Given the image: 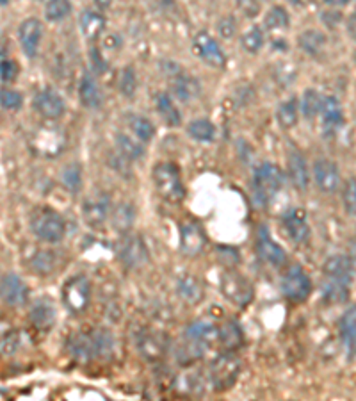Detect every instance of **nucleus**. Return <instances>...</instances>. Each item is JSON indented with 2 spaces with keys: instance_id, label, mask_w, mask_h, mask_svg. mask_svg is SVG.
Wrapping results in <instances>:
<instances>
[{
  "instance_id": "nucleus-55",
  "label": "nucleus",
  "mask_w": 356,
  "mask_h": 401,
  "mask_svg": "<svg viewBox=\"0 0 356 401\" xmlns=\"http://www.w3.org/2000/svg\"><path fill=\"white\" fill-rule=\"evenodd\" d=\"M37 2H46V0H37Z\"/></svg>"
},
{
  "instance_id": "nucleus-10",
  "label": "nucleus",
  "mask_w": 356,
  "mask_h": 401,
  "mask_svg": "<svg viewBox=\"0 0 356 401\" xmlns=\"http://www.w3.org/2000/svg\"><path fill=\"white\" fill-rule=\"evenodd\" d=\"M255 247H257L260 259L271 264L273 267H282L287 262V251L283 250L282 244H278L271 235L267 226H260L257 232V239H255Z\"/></svg>"
},
{
  "instance_id": "nucleus-50",
  "label": "nucleus",
  "mask_w": 356,
  "mask_h": 401,
  "mask_svg": "<svg viewBox=\"0 0 356 401\" xmlns=\"http://www.w3.org/2000/svg\"><path fill=\"white\" fill-rule=\"evenodd\" d=\"M346 29H348V34L353 39H356V13H353L351 17L348 18V24H346Z\"/></svg>"
},
{
  "instance_id": "nucleus-4",
  "label": "nucleus",
  "mask_w": 356,
  "mask_h": 401,
  "mask_svg": "<svg viewBox=\"0 0 356 401\" xmlns=\"http://www.w3.org/2000/svg\"><path fill=\"white\" fill-rule=\"evenodd\" d=\"M30 230L37 239L45 242H59L66 235V223L54 209L43 207L30 216Z\"/></svg>"
},
{
  "instance_id": "nucleus-45",
  "label": "nucleus",
  "mask_w": 356,
  "mask_h": 401,
  "mask_svg": "<svg viewBox=\"0 0 356 401\" xmlns=\"http://www.w3.org/2000/svg\"><path fill=\"white\" fill-rule=\"evenodd\" d=\"M137 89V75L132 66H127L120 75V93L125 96H132Z\"/></svg>"
},
{
  "instance_id": "nucleus-15",
  "label": "nucleus",
  "mask_w": 356,
  "mask_h": 401,
  "mask_svg": "<svg viewBox=\"0 0 356 401\" xmlns=\"http://www.w3.org/2000/svg\"><path fill=\"white\" fill-rule=\"evenodd\" d=\"M283 229L296 244H305L310 239V225H308L307 213L303 209H290L282 216Z\"/></svg>"
},
{
  "instance_id": "nucleus-20",
  "label": "nucleus",
  "mask_w": 356,
  "mask_h": 401,
  "mask_svg": "<svg viewBox=\"0 0 356 401\" xmlns=\"http://www.w3.org/2000/svg\"><path fill=\"white\" fill-rule=\"evenodd\" d=\"M111 213V204L105 193H96L93 197H87L82 204V214L87 225L100 226L107 222Z\"/></svg>"
},
{
  "instance_id": "nucleus-26",
  "label": "nucleus",
  "mask_w": 356,
  "mask_h": 401,
  "mask_svg": "<svg viewBox=\"0 0 356 401\" xmlns=\"http://www.w3.org/2000/svg\"><path fill=\"white\" fill-rule=\"evenodd\" d=\"M80 30L87 42H96L105 30V17L93 9H84L80 13Z\"/></svg>"
},
{
  "instance_id": "nucleus-23",
  "label": "nucleus",
  "mask_w": 356,
  "mask_h": 401,
  "mask_svg": "<svg viewBox=\"0 0 356 401\" xmlns=\"http://www.w3.org/2000/svg\"><path fill=\"white\" fill-rule=\"evenodd\" d=\"M171 91L177 96L178 100L187 104V102L196 100L202 93V86H199V80L196 77H190L187 73H180L178 71L177 75L171 80Z\"/></svg>"
},
{
  "instance_id": "nucleus-42",
  "label": "nucleus",
  "mask_w": 356,
  "mask_h": 401,
  "mask_svg": "<svg viewBox=\"0 0 356 401\" xmlns=\"http://www.w3.org/2000/svg\"><path fill=\"white\" fill-rule=\"evenodd\" d=\"M71 13L70 0H46L45 18L48 21H61Z\"/></svg>"
},
{
  "instance_id": "nucleus-41",
  "label": "nucleus",
  "mask_w": 356,
  "mask_h": 401,
  "mask_svg": "<svg viewBox=\"0 0 356 401\" xmlns=\"http://www.w3.org/2000/svg\"><path fill=\"white\" fill-rule=\"evenodd\" d=\"M134 207L130 204H120L112 213V225L114 229L120 230V232H125V230H129L130 226L134 225Z\"/></svg>"
},
{
  "instance_id": "nucleus-40",
  "label": "nucleus",
  "mask_w": 356,
  "mask_h": 401,
  "mask_svg": "<svg viewBox=\"0 0 356 401\" xmlns=\"http://www.w3.org/2000/svg\"><path fill=\"white\" fill-rule=\"evenodd\" d=\"M321 293H323V298L328 303H344L351 294V291H349V285L326 280L321 287Z\"/></svg>"
},
{
  "instance_id": "nucleus-24",
  "label": "nucleus",
  "mask_w": 356,
  "mask_h": 401,
  "mask_svg": "<svg viewBox=\"0 0 356 401\" xmlns=\"http://www.w3.org/2000/svg\"><path fill=\"white\" fill-rule=\"evenodd\" d=\"M186 335L187 341L195 348H208V344L220 339V328L207 321H195L187 326Z\"/></svg>"
},
{
  "instance_id": "nucleus-12",
  "label": "nucleus",
  "mask_w": 356,
  "mask_h": 401,
  "mask_svg": "<svg viewBox=\"0 0 356 401\" xmlns=\"http://www.w3.org/2000/svg\"><path fill=\"white\" fill-rule=\"evenodd\" d=\"M33 107L34 111H37V114L48 120H57L66 111V104L62 100V96L52 88L37 91L33 98Z\"/></svg>"
},
{
  "instance_id": "nucleus-34",
  "label": "nucleus",
  "mask_w": 356,
  "mask_h": 401,
  "mask_svg": "<svg viewBox=\"0 0 356 401\" xmlns=\"http://www.w3.org/2000/svg\"><path fill=\"white\" fill-rule=\"evenodd\" d=\"M187 134L198 143H212L215 138V125L211 120L199 118V120H193L187 125Z\"/></svg>"
},
{
  "instance_id": "nucleus-18",
  "label": "nucleus",
  "mask_w": 356,
  "mask_h": 401,
  "mask_svg": "<svg viewBox=\"0 0 356 401\" xmlns=\"http://www.w3.org/2000/svg\"><path fill=\"white\" fill-rule=\"evenodd\" d=\"M207 235L202 226L195 222H187L180 225V251L186 257H196L205 248Z\"/></svg>"
},
{
  "instance_id": "nucleus-5",
  "label": "nucleus",
  "mask_w": 356,
  "mask_h": 401,
  "mask_svg": "<svg viewBox=\"0 0 356 401\" xmlns=\"http://www.w3.org/2000/svg\"><path fill=\"white\" fill-rule=\"evenodd\" d=\"M61 298L70 312L82 314L91 301V284L84 275L71 276L62 284Z\"/></svg>"
},
{
  "instance_id": "nucleus-35",
  "label": "nucleus",
  "mask_w": 356,
  "mask_h": 401,
  "mask_svg": "<svg viewBox=\"0 0 356 401\" xmlns=\"http://www.w3.org/2000/svg\"><path fill=\"white\" fill-rule=\"evenodd\" d=\"M323 100L324 96L321 95L319 91H315V89H305V91H303L301 104H299L303 116L307 118V120H314L315 116H319L321 107H323Z\"/></svg>"
},
{
  "instance_id": "nucleus-9",
  "label": "nucleus",
  "mask_w": 356,
  "mask_h": 401,
  "mask_svg": "<svg viewBox=\"0 0 356 401\" xmlns=\"http://www.w3.org/2000/svg\"><path fill=\"white\" fill-rule=\"evenodd\" d=\"M148 248L139 235H125L118 247V259L129 269L141 267L148 260Z\"/></svg>"
},
{
  "instance_id": "nucleus-51",
  "label": "nucleus",
  "mask_w": 356,
  "mask_h": 401,
  "mask_svg": "<svg viewBox=\"0 0 356 401\" xmlns=\"http://www.w3.org/2000/svg\"><path fill=\"white\" fill-rule=\"evenodd\" d=\"M349 259H351L353 266H355V271H356V238L353 239L351 244H349Z\"/></svg>"
},
{
  "instance_id": "nucleus-22",
  "label": "nucleus",
  "mask_w": 356,
  "mask_h": 401,
  "mask_svg": "<svg viewBox=\"0 0 356 401\" xmlns=\"http://www.w3.org/2000/svg\"><path fill=\"white\" fill-rule=\"evenodd\" d=\"M79 98L82 102L84 107L87 109H98L102 107L104 96H102V89H100L96 77L91 71H84L79 82Z\"/></svg>"
},
{
  "instance_id": "nucleus-36",
  "label": "nucleus",
  "mask_w": 356,
  "mask_h": 401,
  "mask_svg": "<svg viewBox=\"0 0 356 401\" xmlns=\"http://www.w3.org/2000/svg\"><path fill=\"white\" fill-rule=\"evenodd\" d=\"M290 24L289 11L283 6H273L264 17V29L267 30H282L287 29Z\"/></svg>"
},
{
  "instance_id": "nucleus-30",
  "label": "nucleus",
  "mask_w": 356,
  "mask_h": 401,
  "mask_svg": "<svg viewBox=\"0 0 356 401\" xmlns=\"http://www.w3.org/2000/svg\"><path fill=\"white\" fill-rule=\"evenodd\" d=\"M177 291L186 303L189 305H196L203 298V285L196 276H182L177 284Z\"/></svg>"
},
{
  "instance_id": "nucleus-17",
  "label": "nucleus",
  "mask_w": 356,
  "mask_h": 401,
  "mask_svg": "<svg viewBox=\"0 0 356 401\" xmlns=\"http://www.w3.org/2000/svg\"><path fill=\"white\" fill-rule=\"evenodd\" d=\"M239 375V362L232 355H220L212 362L211 376L215 389H226L237 380Z\"/></svg>"
},
{
  "instance_id": "nucleus-3",
  "label": "nucleus",
  "mask_w": 356,
  "mask_h": 401,
  "mask_svg": "<svg viewBox=\"0 0 356 401\" xmlns=\"http://www.w3.org/2000/svg\"><path fill=\"white\" fill-rule=\"evenodd\" d=\"M154 184L162 200L170 204H180L186 197L182 177L177 164L159 163L154 168Z\"/></svg>"
},
{
  "instance_id": "nucleus-2",
  "label": "nucleus",
  "mask_w": 356,
  "mask_h": 401,
  "mask_svg": "<svg viewBox=\"0 0 356 401\" xmlns=\"http://www.w3.org/2000/svg\"><path fill=\"white\" fill-rule=\"evenodd\" d=\"M283 184H285V173L282 172V168L273 163H262L260 166L255 168L251 177L253 200L260 207L269 205L278 193L282 191Z\"/></svg>"
},
{
  "instance_id": "nucleus-16",
  "label": "nucleus",
  "mask_w": 356,
  "mask_h": 401,
  "mask_svg": "<svg viewBox=\"0 0 356 401\" xmlns=\"http://www.w3.org/2000/svg\"><path fill=\"white\" fill-rule=\"evenodd\" d=\"M326 280L339 282V284L351 285L353 276H355V266H353L349 255H332L328 257L323 266Z\"/></svg>"
},
{
  "instance_id": "nucleus-54",
  "label": "nucleus",
  "mask_w": 356,
  "mask_h": 401,
  "mask_svg": "<svg viewBox=\"0 0 356 401\" xmlns=\"http://www.w3.org/2000/svg\"><path fill=\"white\" fill-rule=\"evenodd\" d=\"M2 2V6H8L9 4V0H0Z\"/></svg>"
},
{
  "instance_id": "nucleus-44",
  "label": "nucleus",
  "mask_w": 356,
  "mask_h": 401,
  "mask_svg": "<svg viewBox=\"0 0 356 401\" xmlns=\"http://www.w3.org/2000/svg\"><path fill=\"white\" fill-rule=\"evenodd\" d=\"M342 204L349 216L356 217V179L351 177L342 189Z\"/></svg>"
},
{
  "instance_id": "nucleus-38",
  "label": "nucleus",
  "mask_w": 356,
  "mask_h": 401,
  "mask_svg": "<svg viewBox=\"0 0 356 401\" xmlns=\"http://www.w3.org/2000/svg\"><path fill=\"white\" fill-rule=\"evenodd\" d=\"M55 262H57V257L50 250H37L30 257V266L39 275H50L55 269Z\"/></svg>"
},
{
  "instance_id": "nucleus-33",
  "label": "nucleus",
  "mask_w": 356,
  "mask_h": 401,
  "mask_svg": "<svg viewBox=\"0 0 356 401\" xmlns=\"http://www.w3.org/2000/svg\"><path fill=\"white\" fill-rule=\"evenodd\" d=\"M130 130L141 143H150L155 136V125L143 114H129L127 118Z\"/></svg>"
},
{
  "instance_id": "nucleus-13",
  "label": "nucleus",
  "mask_w": 356,
  "mask_h": 401,
  "mask_svg": "<svg viewBox=\"0 0 356 401\" xmlns=\"http://www.w3.org/2000/svg\"><path fill=\"white\" fill-rule=\"evenodd\" d=\"M0 294H2V301L6 305L21 307L25 301L29 300V287L17 273H6L2 276Z\"/></svg>"
},
{
  "instance_id": "nucleus-7",
  "label": "nucleus",
  "mask_w": 356,
  "mask_h": 401,
  "mask_svg": "<svg viewBox=\"0 0 356 401\" xmlns=\"http://www.w3.org/2000/svg\"><path fill=\"white\" fill-rule=\"evenodd\" d=\"M221 291L228 301L239 307L248 305L253 298L251 282L237 271H226L221 276Z\"/></svg>"
},
{
  "instance_id": "nucleus-46",
  "label": "nucleus",
  "mask_w": 356,
  "mask_h": 401,
  "mask_svg": "<svg viewBox=\"0 0 356 401\" xmlns=\"http://www.w3.org/2000/svg\"><path fill=\"white\" fill-rule=\"evenodd\" d=\"M0 102H2V107L8 109V111H18V109L24 105V96L21 93L15 91V89H2L0 93Z\"/></svg>"
},
{
  "instance_id": "nucleus-52",
  "label": "nucleus",
  "mask_w": 356,
  "mask_h": 401,
  "mask_svg": "<svg viewBox=\"0 0 356 401\" xmlns=\"http://www.w3.org/2000/svg\"><path fill=\"white\" fill-rule=\"evenodd\" d=\"M95 4H96V8L100 9V11H105V9L111 8L112 0H95Z\"/></svg>"
},
{
  "instance_id": "nucleus-47",
  "label": "nucleus",
  "mask_w": 356,
  "mask_h": 401,
  "mask_svg": "<svg viewBox=\"0 0 356 401\" xmlns=\"http://www.w3.org/2000/svg\"><path fill=\"white\" fill-rule=\"evenodd\" d=\"M0 77H2V82L9 84L18 77V66L15 61L11 59H2V63H0Z\"/></svg>"
},
{
  "instance_id": "nucleus-14",
  "label": "nucleus",
  "mask_w": 356,
  "mask_h": 401,
  "mask_svg": "<svg viewBox=\"0 0 356 401\" xmlns=\"http://www.w3.org/2000/svg\"><path fill=\"white\" fill-rule=\"evenodd\" d=\"M315 186L323 193H335L340 188V172L337 163L330 159H317L312 168Z\"/></svg>"
},
{
  "instance_id": "nucleus-28",
  "label": "nucleus",
  "mask_w": 356,
  "mask_h": 401,
  "mask_svg": "<svg viewBox=\"0 0 356 401\" xmlns=\"http://www.w3.org/2000/svg\"><path fill=\"white\" fill-rule=\"evenodd\" d=\"M298 46L305 54L312 55V57H319L326 46V36L317 29L303 30L298 36Z\"/></svg>"
},
{
  "instance_id": "nucleus-21",
  "label": "nucleus",
  "mask_w": 356,
  "mask_h": 401,
  "mask_svg": "<svg viewBox=\"0 0 356 401\" xmlns=\"http://www.w3.org/2000/svg\"><path fill=\"white\" fill-rule=\"evenodd\" d=\"M287 166H289V177L292 186L301 193L307 191L308 184H310V170H308L307 161H305V157L298 148H290L289 150Z\"/></svg>"
},
{
  "instance_id": "nucleus-39",
  "label": "nucleus",
  "mask_w": 356,
  "mask_h": 401,
  "mask_svg": "<svg viewBox=\"0 0 356 401\" xmlns=\"http://www.w3.org/2000/svg\"><path fill=\"white\" fill-rule=\"evenodd\" d=\"M226 350H237L242 344V330L235 321H228L220 328V339H217Z\"/></svg>"
},
{
  "instance_id": "nucleus-11",
  "label": "nucleus",
  "mask_w": 356,
  "mask_h": 401,
  "mask_svg": "<svg viewBox=\"0 0 356 401\" xmlns=\"http://www.w3.org/2000/svg\"><path fill=\"white\" fill-rule=\"evenodd\" d=\"M43 38V24L37 18H25L18 27V42L21 52L29 59H34L39 52Z\"/></svg>"
},
{
  "instance_id": "nucleus-48",
  "label": "nucleus",
  "mask_w": 356,
  "mask_h": 401,
  "mask_svg": "<svg viewBox=\"0 0 356 401\" xmlns=\"http://www.w3.org/2000/svg\"><path fill=\"white\" fill-rule=\"evenodd\" d=\"M217 30L223 38H232L237 30V21L233 17H224L217 21Z\"/></svg>"
},
{
  "instance_id": "nucleus-6",
  "label": "nucleus",
  "mask_w": 356,
  "mask_h": 401,
  "mask_svg": "<svg viewBox=\"0 0 356 401\" xmlns=\"http://www.w3.org/2000/svg\"><path fill=\"white\" fill-rule=\"evenodd\" d=\"M280 289H282L283 296L292 303H303L307 301L312 293V280L307 271L301 266H292L285 271L280 282Z\"/></svg>"
},
{
  "instance_id": "nucleus-29",
  "label": "nucleus",
  "mask_w": 356,
  "mask_h": 401,
  "mask_svg": "<svg viewBox=\"0 0 356 401\" xmlns=\"http://www.w3.org/2000/svg\"><path fill=\"white\" fill-rule=\"evenodd\" d=\"M299 120V102L296 96H290L287 100H283L282 104L278 105L276 109V121L278 125L282 127L283 130L294 129L298 125Z\"/></svg>"
},
{
  "instance_id": "nucleus-27",
  "label": "nucleus",
  "mask_w": 356,
  "mask_h": 401,
  "mask_svg": "<svg viewBox=\"0 0 356 401\" xmlns=\"http://www.w3.org/2000/svg\"><path fill=\"white\" fill-rule=\"evenodd\" d=\"M30 323L39 330H50L55 321L54 303L48 298H39L30 309Z\"/></svg>"
},
{
  "instance_id": "nucleus-32",
  "label": "nucleus",
  "mask_w": 356,
  "mask_h": 401,
  "mask_svg": "<svg viewBox=\"0 0 356 401\" xmlns=\"http://www.w3.org/2000/svg\"><path fill=\"white\" fill-rule=\"evenodd\" d=\"M145 143H137L127 134H116V152L127 161H139L145 155Z\"/></svg>"
},
{
  "instance_id": "nucleus-8",
  "label": "nucleus",
  "mask_w": 356,
  "mask_h": 401,
  "mask_svg": "<svg viewBox=\"0 0 356 401\" xmlns=\"http://www.w3.org/2000/svg\"><path fill=\"white\" fill-rule=\"evenodd\" d=\"M193 52L202 59L203 63L212 68H224L226 64V54L217 43V39L212 38L208 33H198L193 39Z\"/></svg>"
},
{
  "instance_id": "nucleus-31",
  "label": "nucleus",
  "mask_w": 356,
  "mask_h": 401,
  "mask_svg": "<svg viewBox=\"0 0 356 401\" xmlns=\"http://www.w3.org/2000/svg\"><path fill=\"white\" fill-rule=\"evenodd\" d=\"M155 105H157L159 114L162 116V120L166 121L170 127H178L182 123V114L178 111V107L175 105V102L171 100V96L166 93H159L157 98H155Z\"/></svg>"
},
{
  "instance_id": "nucleus-43",
  "label": "nucleus",
  "mask_w": 356,
  "mask_h": 401,
  "mask_svg": "<svg viewBox=\"0 0 356 401\" xmlns=\"http://www.w3.org/2000/svg\"><path fill=\"white\" fill-rule=\"evenodd\" d=\"M240 46L248 54H258L262 46H264V33H262L260 27H251L249 30H246L242 34V38H240Z\"/></svg>"
},
{
  "instance_id": "nucleus-19",
  "label": "nucleus",
  "mask_w": 356,
  "mask_h": 401,
  "mask_svg": "<svg viewBox=\"0 0 356 401\" xmlns=\"http://www.w3.org/2000/svg\"><path fill=\"white\" fill-rule=\"evenodd\" d=\"M319 116L321 121H323V130L326 136H335L342 129V125H344V109H342L337 96H324Z\"/></svg>"
},
{
  "instance_id": "nucleus-53",
  "label": "nucleus",
  "mask_w": 356,
  "mask_h": 401,
  "mask_svg": "<svg viewBox=\"0 0 356 401\" xmlns=\"http://www.w3.org/2000/svg\"><path fill=\"white\" fill-rule=\"evenodd\" d=\"M328 6H333V8H342V6L349 4V0H324Z\"/></svg>"
},
{
  "instance_id": "nucleus-1",
  "label": "nucleus",
  "mask_w": 356,
  "mask_h": 401,
  "mask_svg": "<svg viewBox=\"0 0 356 401\" xmlns=\"http://www.w3.org/2000/svg\"><path fill=\"white\" fill-rule=\"evenodd\" d=\"M114 348V339L105 330L80 332L68 341V351L79 362H91L98 357L109 355Z\"/></svg>"
},
{
  "instance_id": "nucleus-49",
  "label": "nucleus",
  "mask_w": 356,
  "mask_h": 401,
  "mask_svg": "<svg viewBox=\"0 0 356 401\" xmlns=\"http://www.w3.org/2000/svg\"><path fill=\"white\" fill-rule=\"evenodd\" d=\"M89 55H91V66H93V70H95L96 73H102V70H104V68L107 66V63H105L104 59H102V54H100V52L96 51L95 46H93L91 51H89Z\"/></svg>"
},
{
  "instance_id": "nucleus-25",
  "label": "nucleus",
  "mask_w": 356,
  "mask_h": 401,
  "mask_svg": "<svg viewBox=\"0 0 356 401\" xmlns=\"http://www.w3.org/2000/svg\"><path fill=\"white\" fill-rule=\"evenodd\" d=\"M339 334L348 353L356 355V305H351L340 316Z\"/></svg>"
},
{
  "instance_id": "nucleus-37",
  "label": "nucleus",
  "mask_w": 356,
  "mask_h": 401,
  "mask_svg": "<svg viewBox=\"0 0 356 401\" xmlns=\"http://www.w3.org/2000/svg\"><path fill=\"white\" fill-rule=\"evenodd\" d=\"M62 186L70 193H79L82 188V166L79 163H70L61 172Z\"/></svg>"
}]
</instances>
